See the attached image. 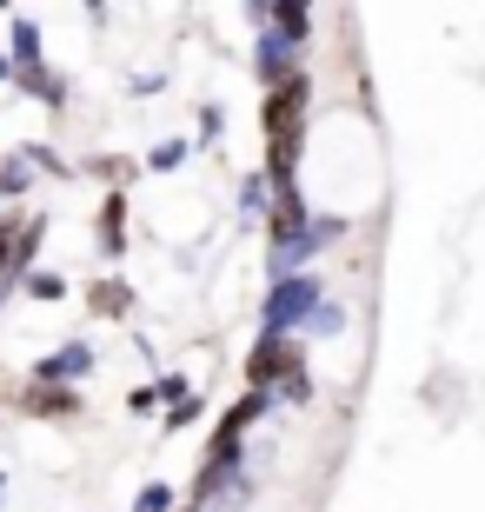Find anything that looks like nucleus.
I'll list each match as a JSON object with an SVG mask.
<instances>
[{
  "mask_svg": "<svg viewBox=\"0 0 485 512\" xmlns=\"http://www.w3.org/2000/svg\"><path fill=\"white\" fill-rule=\"evenodd\" d=\"M240 213H246V220H273V187H266L260 173H246V180H240Z\"/></svg>",
  "mask_w": 485,
  "mask_h": 512,
  "instance_id": "obj_11",
  "label": "nucleus"
},
{
  "mask_svg": "<svg viewBox=\"0 0 485 512\" xmlns=\"http://www.w3.org/2000/svg\"><path fill=\"white\" fill-rule=\"evenodd\" d=\"M319 313V280L313 273H293V280H280L273 293H266V320H260V340H286V326H313Z\"/></svg>",
  "mask_w": 485,
  "mask_h": 512,
  "instance_id": "obj_2",
  "label": "nucleus"
},
{
  "mask_svg": "<svg viewBox=\"0 0 485 512\" xmlns=\"http://www.w3.org/2000/svg\"><path fill=\"white\" fill-rule=\"evenodd\" d=\"M180 512H200V506H180Z\"/></svg>",
  "mask_w": 485,
  "mask_h": 512,
  "instance_id": "obj_22",
  "label": "nucleus"
},
{
  "mask_svg": "<svg viewBox=\"0 0 485 512\" xmlns=\"http://www.w3.org/2000/svg\"><path fill=\"white\" fill-rule=\"evenodd\" d=\"M0 493H7V473H0Z\"/></svg>",
  "mask_w": 485,
  "mask_h": 512,
  "instance_id": "obj_21",
  "label": "nucleus"
},
{
  "mask_svg": "<svg viewBox=\"0 0 485 512\" xmlns=\"http://www.w3.org/2000/svg\"><path fill=\"white\" fill-rule=\"evenodd\" d=\"M193 419H200V399H180V406L167 413V433H187Z\"/></svg>",
  "mask_w": 485,
  "mask_h": 512,
  "instance_id": "obj_17",
  "label": "nucleus"
},
{
  "mask_svg": "<svg viewBox=\"0 0 485 512\" xmlns=\"http://www.w3.org/2000/svg\"><path fill=\"white\" fill-rule=\"evenodd\" d=\"M87 373H94V346L87 340H67V346H54V353L34 360V386H74Z\"/></svg>",
  "mask_w": 485,
  "mask_h": 512,
  "instance_id": "obj_4",
  "label": "nucleus"
},
{
  "mask_svg": "<svg viewBox=\"0 0 485 512\" xmlns=\"http://www.w3.org/2000/svg\"><path fill=\"white\" fill-rule=\"evenodd\" d=\"M87 306H94L100 320H127V313H133V286L120 280V273H107V280L87 286Z\"/></svg>",
  "mask_w": 485,
  "mask_h": 512,
  "instance_id": "obj_5",
  "label": "nucleus"
},
{
  "mask_svg": "<svg viewBox=\"0 0 485 512\" xmlns=\"http://www.w3.org/2000/svg\"><path fill=\"white\" fill-rule=\"evenodd\" d=\"M299 373H306L299 340H260L253 353H246V393H273V386L299 380Z\"/></svg>",
  "mask_w": 485,
  "mask_h": 512,
  "instance_id": "obj_3",
  "label": "nucleus"
},
{
  "mask_svg": "<svg viewBox=\"0 0 485 512\" xmlns=\"http://www.w3.org/2000/svg\"><path fill=\"white\" fill-rule=\"evenodd\" d=\"M27 180H34V160H27V153L0 160V193H7V200H20V193H27Z\"/></svg>",
  "mask_w": 485,
  "mask_h": 512,
  "instance_id": "obj_12",
  "label": "nucleus"
},
{
  "mask_svg": "<svg viewBox=\"0 0 485 512\" xmlns=\"http://www.w3.org/2000/svg\"><path fill=\"white\" fill-rule=\"evenodd\" d=\"M153 399H173V406H180V399H193L187 393V373H167V380L153 386Z\"/></svg>",
  "mask_w": 485,
  "mask_h": 512,
  "instance_id": "obj_18",
  "label": "nucleus"
},
{
  "mask_svg": "<svg viewBox=\"0 0 485 512\" xmlns=\"http://www.w3.org/2000/svg\"><path fill=\"white\" fill-rule=\"evenodd\" d=\"M339 326H346V313H339V306H319L306 333H319V340H326V333H339Z\"/></svg>",
  "mask_w": 485,
  "mask_h": 512,
  "instance_id": "obj_16",
  "label": "nucleus"
},
{
  "mask_svg": "<svg viewBox=\"0 0 485 512\" xmlns=\"http://www.w3.org/2000/svg\"><path fill=\"white\" fill-rule=\"evenodd\" d=\"M27 293H34V300H60L67 280H60V273H27Z\"/></svg>",
  "mask_w": 485,
  "mask_h": 512,
  "instance_id": "obj_15",
  "label": "nucleus"
},
{
  "mask_svg": "<svg viewBox=\"0 0 485 512\" xmlns=\"http://www.w3.org/2000/svg\"><path fill=\"white\" fill-rule=\"evenodd\" d=\"M20 74V67H14V54H0V80H14Z\"/></svg>",
  "mask_w": 485,
  "mask_h": 512,
  "instance_id": "obj_20",
  "label": "nucleus"
},
{
  "mask_svg": "<svg viewBox=\"0 0 485 512\" xmlns=\"http://www.w3.org/2000/svg\"><path fill=\"white\" fill-rule=\"evenodd\" d=\"M266 20H273V34L293 40V47H306V34H313V14H306L299 0H273V7H266Z\"/></svg>",
  "mask_w": 485,
  "mask_h": 512,
  "instance_id": "obj_7",
  "label": "nucleus"
},
{
  "mask_svg": "<svg viewBox=\"0 0 485 512\" xmlns=\"http://www.w3.org/2000/svg\"><path fill=\"white\" fill-rule=\"evenodd\" d=\"M40 54H47V47H40V27L27 14H14V67H20V74H34Z\"/></svg>",
  "mask_w": 485,
  "mask_h": 512,
  "instance_id": "obj_9",
  "label": "nucleus"
},
{
  "mask_svg": "<svg viewBox=\"0 0 485 512\" xmlns=\"http://www.w3.org/2000/svg\"><path fill=\"white\" fill-rule=\"evenodd\" d=\"M20 87L34 100H47V107H67V80L54 74V67H34V74H20Z\"/></svg>",
  "mask_w": 485,
  "mask_h": 512,
  "instance_id": "obj_10",
  "label": "nucleus"
},
{
  "mask_svg": "<svg viewBox=\"0 0 485 512\" xmlns=\"http://www.w3.org/2000/svg\"><path fill=\"white\" fill-rule=\"evenodd\" d=\"M306 107H313V80H306V74H299L293 87H280V94L260 100V120H266V180H273V193H286V187H293V173H299Z\"/></svg>",
  "mask_w": 485,
  "mask_h": 512,
  "instance_id": "obj_1",
  "label": "nucleus"
},
{
  "mask_svg": "<svg viewBox=\"0 0 485 512\" xmlns=\"http://www.w3.org/2000/svg\"><path fill=\"white\" fill-rule=\"evenodd\" d=\"M27 406H34L40 419H74L80 413V393H74V386H34Z\"/></svg>",
  "mask_w": 485,
  "mask_h": 512,
  "instance_id": "obj_8",
  "label": "nucleus"
},
{
  "mask_svg": "<svg viewBox=\"0 0 485 512\" xmlns=\"http://www.w3.org/2000/svg\"><path fill=\"white\" fill-rule=\"evenodd\" d=\"M100 247H107V260L127 253V200H120V193L100 200Z\"/></svg>",
  "mask_w": 485,
  "mask_h": 512,
  "instance_id": "obj_6",
  "label": "nucleus"
},
{
  "mask_svg": "<svg viewBox=\"0 0 485 512\" xmlns=\"http://www.w3.org/2000/svg\"><path fill=\"white\" fill-rule=\"evenodd\" d=\"M127 406H133V413H153L160 399H153V386H133V393H127Z\"/></svg>",
  "mask_w": 485,
  "mask_h": 512,
  "instance_id": "obj_19",
  "label": "nucleus"
},
{
  "mask_svg": "<svg viewBox=\"0 0 485 512\" xmlns=\"http://www.w3.org/2000/svg\"><path fill=\"white\" fill-rule=\"evenodd\" d=\"M133 512H180V506H173V486H160V479H153V486H140Z\"/></svg>",
  "mask_w": 485,
  "mask_h": 512,
  "instance_id": "obj_13",
  "label": "nucleus"
},
{
  "mask_svg": "<svg viewBox=\"0 0 485 512\" xmlns=\"http://www.w3.org/2000/svg\"><path fill=\"white\" fill-rule=\"evenodd\" d=\"M180 160H187V140H160V147L147 153V167H153V173H173Z\"/></svg>",
  "mask_w": 485,
  "mask_h": 512,
  "instance_id": "obj_14",
  "label": "nucleus"
}]
</instances>
